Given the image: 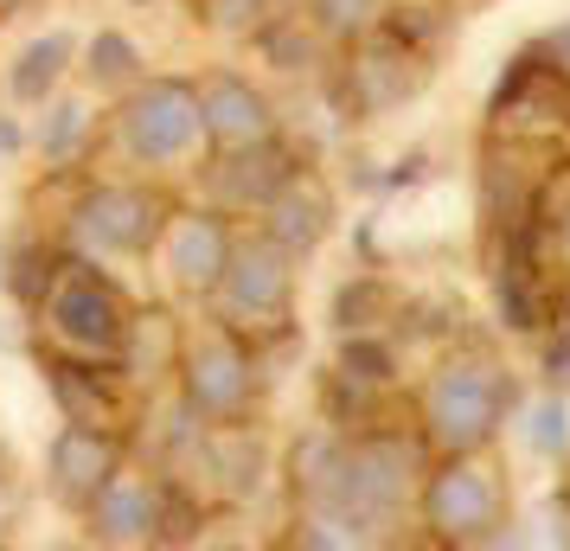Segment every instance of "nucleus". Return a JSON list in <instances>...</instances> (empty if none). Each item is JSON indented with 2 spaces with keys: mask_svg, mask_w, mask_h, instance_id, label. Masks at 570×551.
<instances>
[{
  "mask_svg": "<svg viewBox=\"0 0 570 551\" xmlns=\"http://www.w3.org/2000/svg\"><path fill=\"white\" fill-rule=\"evenodd\" d=\"M493 411H500V385H493V378H481V372H455V378L436 392L442 436H474V430H488Z\"/></svg>",
  "mask_w": 570,
  "mask_h": 551,
  "instance_id": "obj_1",
  "label": "nucleus"
},
{
  "mask_svg": "<svg viewBox=\"0 0 570 551\" xmlns=\"http://www.w3.org/2000/svg\"><path fill=\"white\" fill-rule=\"evenodd\" d=\"M174 109H186V97H174V90H160V97H148V104L135 109V116H141V122H135V148H141V155H174L186 135H193L186 116L180 122H167Z\"/></svg>",
  "mask_w": 570,
  "mask_h": 551,
  "instance_id": "obj_2",
  "label": "nucleus"
},
{
  "mask_svg": "<svg viewBox=\"0 0 570 551\" xmlns=\"http://www.w3.org/2000/svg\"><path fill=\"white\" fill-rule=\"evenodd\" d=\"M58 65H65V39H39V46L20 58V71H13V90H20V97H46V83L58 78Z\"/></svg>",
  "mask_w": 570,
  "mask_h": 551,
  "instance_id": "obj_3",
  "label": "nucleus"
},
{
  "mask_svg": "<svg viewBox=\"0 0 570 551\" xmlns=\"http://www.w3.org/2000/svg\"><path fill=\"white\" fill-rule=\"evenodd\" d=\"M97 78H122L129 71V46L122 39H97V65H90Z\"/></svg>",
  "mask_w": 570,
  "mask_h": 551,
  "instance_id": "obj_4",
  "label": "nucleus"
},
{
  "mask_svg": "<svg viewBox=\"0 0 570 551\" xmlns=\"http://www.w3.org/2000/svg\"><path fill=\"white\" fill-rule=\"evenodd\" d=\"M321 7H327V20H334V27H353V20H365V7H372V0H321Z\"/></svg>",
  "mask_w": 570,
  "mask_h": 551,
  "instance_id": "obj_5",
  "label": "nucleus"
},
{
  "mask_svg": "<svg viewBox=\"0 0 570 551\" xmlns=\"http://www.w3.org/2000/svg\"><path fill=\"white\" fill-rule=\"evenodd\" d=\"M539 443H544V449L564 443V411H558V404H551V411H539Z\"/></svg>",
  "mask_w": 570,
  "mask_h": 551,
  "instance_id": "obj_6",
  "label": "nucleus"
},
{
  "mask_svg": "<svg viewBox=\"0 0 570 551\" xmlns=\"http://www.w3.org/2000/svg\"><path fill=\"white\" fill-rule=\"evenodd\" d=\"M0 148H20V135H13V122H0Z\"/></svg>",
  "mask_w": 570,
  "mask_h": 551,
  "instance_id": "obj_7",
  "label": "nucleus"
},
{
  "mask_svg": "<svg viewBox=\"0 0 570 551\" xmlns=\"http://www.w3.org/2000/svg\"><path fill=\"white\" fill-rule=\"evenodd\" d=\"M558 52H564V58H570V27H564V32H558Z\"/></svg>",
  "mask_w": 570,
  "mask_h": 551,
  "instance_id": "obj_8",
  "label": "nucleus"
}]
</instances>
